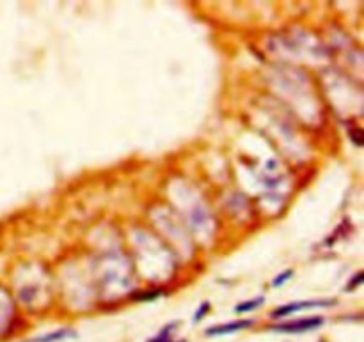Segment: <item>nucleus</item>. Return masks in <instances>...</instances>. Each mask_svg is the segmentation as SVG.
Returning a JSON list of instances; mask_svg holds the SVG:
<instances>
[{
  "label": "nucleus",
  "mask_w": 364,
  "mask_h": 342,
  "mask_svg": "<svg viewBox=\"0 0 364 342\" xmlns=\"http://www.w3.org/2000/svg\"><path fill=\"white\" fill-rule=\"evenodd\" d=\"M206 312H210V303H208V302L201 303V307H199L198 312L194 314V317H192V321H194V323H199V321H201L203 317H205Z\"/></svg>",
  "instance_id": "obj_8"
},
{
  "label": "nucleus",
  "mask_w": 364,
  "mask_h": 342,
  "mask_svg": "<svg viewBox=\"0 0 364 342\" xmlns=\"http://www.w3.org/2000/svg\"><path fill=\"white\" fill-rule=\"evenodd\" d=\"M75 331L69 330V328H61V330H55L52 334L47 335H41V337L33 338V341H27V342H59L62 338H68V337H75Z\"/></svg>",
  "instance_id": "obj_4"
},
{
  "label": "nucleus",
  "mask_w": 364,
  "mask_h": 342,
  "mask_svg": "<svg viewBox=\"0 0 364 342\" xmlns=\"http://www.w3.org/2000/svg\"><path fill=\"white\" fill-rule=\"evenodd\" d=\"M265 302L263 296H258V298H253V300H247V302L244 303H238L237 307H234V312L237 314H246V312H251V310L258 309V307L261 305V303Z\"/></svg>",
  "instance_id": "obj_5"
},
{
  "label": "nucleus",
  "mask_w": 364,
  "mask_h": 342,
  "mask_svg": "<svg viewBox=\"0 0 364 342\" xmlns=\"http://www.w3.org/2000/svg\"><path fill=\"white\" fill-rule=\"evenodd\" d=\"M173 326H174V323H171L169 326L164 328L162 334H160L159 337L152 338V341H148V342H185V341H173V338H171V328Z\"/></svg>",
  "instance_id": "obj_6"
},
{
  "label": "nucleus",
  "mask_w": 364,
  "mask_h": 342,
  "mask_svg": "<svg viewBox=\"0 0 364 342\" xmlns=\"http://www.w3.org/2000/svg\"><path fill=\"white\" fill-rule=\"evenodd\" d=\"M292 277H293V270L283 271L281 275H278V277L272 281V288H281V285L286 284V282H288Z\"/></svg>",
  "instance_id": "obj_7"
},
{
  "label": "nucleus",
  "mask_w": 364,
  "mask_h": 342,
  "mask_svg": "<svg viewBox=\"0 0 364 342\" xmlns=\"http://www.w3.org/2000/svg\"><path fill=\"white\" fill-rule=\"evenodd\" d=\"M360 281H363V273H357V277L353 278L352 282H350V284H348V288H346V291H350V289H353V285L360 284Z\"/></svg>",
  "instance_id": "obj_10"
},
{
  "label": "nucleus",
  "mask_w": 364,
  "mask_h": 342,
  "mask_svg": "<svg viewBox=\"0 0 364 342\" xmlns=\"http://www.w3.org/2000/svg\"><path fill=\"white\" fill-rule=\"evenodd\" d=\"M324 324V317H307V319L288 321V323H279L272 326V330L279 334H304V331L317 330Z\"/></svg>",
  "instance_id": "obj_1"
},
{
  "label": "nucleus",
  "mask_w": 364,
  "mask_h": 342,
  "mask_svg": "<svg viewBox=\"0 0 364 342\" xmlns=\"http://www.w3.org/2000/svg\"><path fill=\"white\" fill-rule=\"evenodd\" d=\"M334 300H311V302H293L288 303V305H283L279 309H275L272 312V317L274 319H279V317L290 316L293 312H299V310L304 309H318V307H332L334 305Z\"/></svg>",
  "instance_id": "obj_2"
},
{
  "label": "nucleus",
  "mask_w": 364,
  "mask_h": 342,
  "mask_svg": "<svg viewBox=\"0 0 364 342\" xmlns=\"http://www.w3.org/2000/svg\"><path fill=\"white\" fill-rule=\"evenodd\" d=\"M162 295V293L160 291H148V293H144V295H139V296H135V298L137 300H141V302H152V300H155V298H159V296Z\"/></svg>",
  "instance_id": "obj_9"
},
{
  "label": "nucleus",
  "mask_w": 364,
  "mask_h": 342,
  "mask_svg": "<svg viewBox=\"0 0 364 342\" xmlns=\"http://www.w3.org/2000/svg\"><path fill=\"white\" fill-rule=\"evenodd\" d=\"M254 321L253 319H238V321H231V323H224V324H215V326L208 328L206 330V335L208 337H217V335H227V334H234V331H240L244 328L253 326Z\"/></svg>",
  "instance_id": "obj_3"
}]
</instances>
